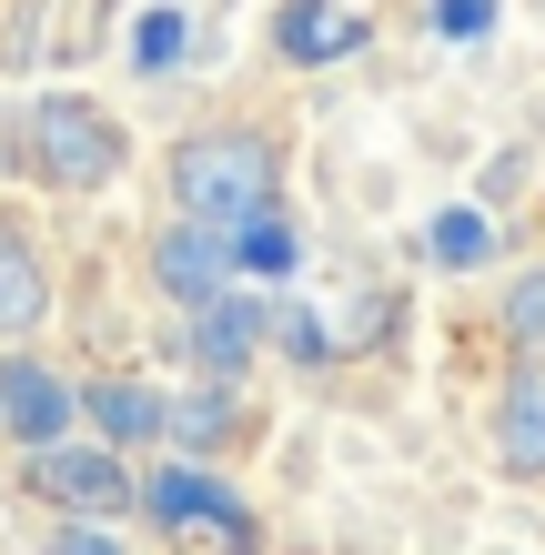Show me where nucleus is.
<instances>
[{
  "label": "nucleus",
  "mask_w": 545,
  "mask_h": 555,
  "mask_svg": "<svg viewBox=\"0 0 545 555\" xmlns=\"http://www.w3.org/2000/svg\"><path fill=\"white\" fill-rule=\"evenodd\" d=\"M21 485L41 505L61 515H81V526H121V515L142 505V475H132V454H112V444H41L21 465Z\"/></svg>",
  "instance_id": "7ed1b4c3"
},
{
  "label": "nucleus",
  "mask_w": 545,
  "mask_h": 555,
  "mask_svg": "<svg viewBox=\"0 0 545 555\" xmlns=\"http://www.w3.org/2000/svg\"><path fill=\"white\" fill-rule=\"evenodd\" d=\"M273 344L294 353V364H324V353H334V334H324V323H313L303 304H273Z\"/></svg>",
  "instance_id": "dca6fc26"
},
{
  "label": "nucleus",
  "mask_w": 545,
  "mask_h": 555,
  "mask_svg": "<svg viewBox=\"0 0 545 555\" xmlns=\"http://www.w3.org/2000/svg\"><path fill=\"white\" fill-rule=\"evenodd\" d=\"M172 444L192 465H212L222 444H243V384H192V395H172Z\"/></svg>",
  "instance_id": "9b49d317"
},
{
  "label": "nucleus",
  "mask_w": 545,
  "mask_h": 555,
  "mask_svg": "<svg viewBox=\"0 0 545 555\" xmlns=\"http://www.w3.org/2000/svg\"><path fill=\"white\" fill-rule=\"evenodd\" d=\"M81 414H91V435H102L112 454H132V444H163V435H172V395H152V384H132V374L81 384Z\"/></svg>",
  "instance_id": "1a4fd4ad"
},
{
  "label": "nucleus",
  "mask_w": 545,
  "mask_h": 555,
  "mask_svg": "<svg viewBox=\"0 0 545 555\" xmlns=\"http://www.w3.org/2000/svg\"><path fill=\"white\" fill-rule=\"evenodd\" d=\"M41 555H132V545H121V526H81V515H72Z\"/></svg>",
  "instance_id": "a211bd4d"
},
{
  "label": "nucleus",
  "mask_w": 545,
  "mask_h": 555,
  "mask_svg": "<svg viewBox=\"0 0 545 555\" xmlns=\"http://www.w3.org/2000/svg\"><path fill=\"white\" fill-rule=\"evenodd\" d=\"M41 313H51V273L30 263V243L0 233V334H41Z\"/></svg>",
  "instance_id": "ddd939ff"
},
{
  "label": "nucleus",
  "mask_w": 545,
  "mask_h": 555,
  "mask_svg": "<svg viewBox=\"0 0 545 555\" xmlns=\"http://www.w3.org/2000/svg\"><path fill=\"white\" fill-rule=\"evenodd\" d=\"M425 263H444V273L495 263V212H485V203H444V212L425 222Z\"/></svg>",
  "instance_id": "f8f14e48"
},
{
  "label": "nucleus",
  "mask_w": 545,
  "mask_h": 555,
  "mask_svg": "<svg viewBox=\"0 0 545 555\" xmlns=\"http://www.w3.org/2000/svg\"><path fill=\"white\" fill-rule=\"evenodd\" d=\"M495 334H505V353H516V364H545V263H525L516 283H505Z\"/></svg>",
  "instance_id": "4468645a"
},
{
  "label": "nucleus",
  "mask_w": 545,
  "mask_h": 555,
  "mask_svg": "<svg viewBox=\"0 0 545 555\" xmlns=\"http://www.w3.org/2000/svg\"><path fill=\"white\" fill-rule=\"evenodd\" d=\"M21 142H30V172L51 192H112L121 162H132V132L91 102V91H41L21 112Z\"/></svg>",
  "instance_id": "f03ea898"
},
{
  "label": "nucleus",
  "mask_w": 545,
  "mask_h": 555,
  "mask_svg": "<svg viewBox=\"0 0 545 555\" xmlns=\"http://www.w3.org/2000/svg\"><path fill=\"white\" fill-rule=\"evenodd\" d=\"M172 203H182V222H212V233H243L252 212H283V142L252 132V121L182 132L172 142Z\"/></svg>",
  "instance_id": "f257e3e1"
},
{
  "label": "nucleus",
  "mask_w": 545,
  "mask_h": 555,
  "mask_svg": "<svg viewBox=\"0 0 545 555\" xmlns=\"http://www.w3.org/2000/svg\"><path fill=\"white\" fill-rule=\"evenodd\" d=\"M233 263L243 273H294V222H283V212H252L243 233H233Z\"/></svg>",
  "instance_id": "2eb2a0df"
},
{
  "label": "nucleus",
  "mask_w": 545,
  "mask_h": 555,
  "mask_svg": "<svg viewBox=\"0 0 545 555\" xmlns=\"http://www.w3.org/2000/svg\"><path fill=\"white\" fill-rule=\"evenodd\" d=\"M273 344V304H252V293H222V304L182 313V353L203 384H243V364Z\"/></svg>",
  "instance_id": "39448f33"
},
{
  "label": "nucleus",
  "mask_w": 545,
  "mask_h": 555,
  "mask_svg": "<svg viewBox=\"0 0 545 555\" xmlns=\"http://www.w3.org/2000/svg\"><path fill=\"white\" fill-rule=\"evenodd\" d=\"M434 21H444V30H485V0H444Z\"/></svg>",
  "instance_id": "6ab92c4d"
},
{
  "label": "nucleus",
  "mask_w": 545,
  "mask_h": 555,
  "mask_svg": "<svg viewBox=\"0 0 545 555\" xmlns=\"http://www.w3.org/2000/svg\"><path fill=\"white\" fill-rule=\"evenodd\" d=\"M72 414H81V395L51 364H30V353H21V364H0V435H11L21 454L61 444V435H72Z\"/></svg>",
  "instance_id": "0eeeda50"
},
{
  "label": "nucleus",
  "mask_w": 545,
  "mask_h": 555,
  "mask_svg": "<svg viewBox=\"0 0 545 555\" xmlns=\"http://www.w3.org/2000/svg\"><path fill=\"white\" fill-rule=\"evenodd\" d=\"M142 515H152L163 535H203V545H222V555H252V535H263V526H252V505H243L212 465H192V454H182V465H163V475H142Z\"/></svg>",
  "instance_id": "20e7f679"
},
{
  "label": "nucleus",
  "mask_w": 545,
  "mask_h": 555,
  "mask_svg": "<svg viewBox=\"0 0 545 555\" xmlns=\"http://www.w3.org/2000/svg\"><path fill=\"white\" fill-rule=\"evenodd\" d=\"M374 41L364 11H343V0H283L273 11V51L294 61V72H324V61H354Z\"/></svg>",
  "instance_id": "6e6552de"
},
{
  "label": "nucleus",
  "mask_w": 545,
  "mask_h": 555,
  "mask_svg": "<svg viewBox=\"0 0 545 555\" xmlns=\"http://www.w3.org/2000/svg\"><path fill=\"white\" fill-rule=\"evenodd\" d=\"M495 465L516 485H545V364H516V384L495 395Z\"/></svg>",
  "instance_id": "9d476101"
},
{
  "label": "nucleus",
  "mask_w": 545,
  "mask_h": 555,
  "mask_svg": "<svg viewBox=\"0 0 545 555\" xmlns=\"http://www.w3.org/2000/svg\"><path fill=\"white\" fill-rule=\"evenodd\" d=\"M233 273H243V263H233V233H212V222H163V233H152V283H163L182 313L222 304Z\"/></svg>",
  "instance_id": "423d86ee"
},
{
  "label": "nucleus",
  "mask_w": 545,
  "mask_h": 555,
  "mask_svg": "<svg viewBox=\"0 0 545 555\" xmlns=\"http://www.w3.org/2000/svg\"><path fill=\"white\" fill-rule=\"evenodd\" d=\"M182 41H192V30H182V11H152V21L132 30V61H142V72H172V61H182Z\"/></svg>",
  "instance_id": "f3484780"
}]
</instances>
